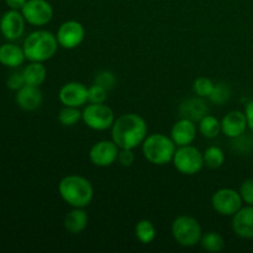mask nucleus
<instances>
[{
  "label": "nucleus",
  "mask_w": 253,
  "mask_h": 253,
  "mask_svg": "<svg viewBox=\"0 0 253 253\" xmlns=\"http://www.w3.org/2000/svg\"><path fill=\"white\" fill-rule=\"evenodd\" d=\"M111 136L119 148L133 150L147 137V124L137 114H125L115 120Z\"/></svg>",
  "instance_id": "1"
},
{
  "label": "nucleus",
  "mask_w": 253,
  "mask_h": 253,
  "mask_svg": "<svg viewBox=\"0 0 253 253\" xmlns=\"http://www.w3.org/2000/svg\"><path fill=\"white\" fill-rule=\"evenodd\" d=\"M62 199L73 208H85L93 200L94 190L90 182L82 175L71 174L62 178L58 184Z\"/></svg>",
  "instance_id": "2"
},
{
  "label": "nucleus",
  "mask_w": 253,
  "mask_h": 253,
  "mask_svg": "<svg viewBox=\"0 0 253 253\" xmlns=\"http://www.w3.org/2000/svg\"><path fill=\"white\" fill-rule=\"evenodd\" d=\"M58 41L52 32L39 30L26 37L24 42V53L29 61L44 62L51 59L58 49Z\"/></svg>",
  "instance_id": "3"
},
{
  "label": "nucleus",
  "mask_w": 253,
  "mask_h": 253,
  "mask_svg": "<svg viewBox=\"0 0 253 253\" xmlns=\"http://www.w3.org/2000/svg\"><path fill=\"white\" fill-rule=\"evenodd\" d=\"M142 152L146 160L152 165H167L174 157L175 143L163 133H155L145 138L142 142Z\"/></svg>",
  "instance_id": "4"
},
{
  "label": "nucleus",
  "mask_w": 253,
  "mask_h": 253,
  "mask_svg": "<svg viewBox=\"0 0 253 253\" xmlns=\"http://www.w3.org/2000/svg\"><path fill=\"white\" fill-rule=\"evenodd\" d=\"M172 235L183 247H193L200 244L203 232L199 222L189 215H180L173 221Z\"/></svg>",
  "instance_id": "5"
},
{
  "label": "nucleus",
  "mask_w": 253,
  "mask_h": 253,
  "mask_svg": "<svg viewBox=\"0 0 253 253\" xmlns=\"http://www.w3.org/2000/svg\"><path fill=\"white\" fill-rule=\"evenodd\" d=\"M173 163L178 172L182 174H197L205 165L204 155L194 146H180L178 150H175Z\"/></svg>",
  "instance_id": "6"
},
{
  "label": "nucleus",
  "mask_w": 253,
  "mask_h": 253,
  "mask_svg": "<svg viewBox=\"0 0 253 253\" xmlns=\"http://www.w3.org/2000/svg\"><path fill=\"white\" fill-rule=\"evenodd\" d=\"M82 119L88 127L95 131H105L115 123L114 113L104 104H90L82 113Z\"/></svg>",
  "instance_id": "7"
},
{
  "label": "nucleus",
  "mask_w": 253,
  "mask_h": 253,
  "mask_svg": "<svg viewBox=\"0 0 253 253\" xmlns=\"http://www.w3.org/2000/svg\"><path fill=\"white\" fill-rule=\"evenodd\" d=\"M242 198L240 192L230 188L217 190L211 198V205L216 212L224 216H234L242 208Z\"/></svg>",
  "instance_id": "8"
},
{
  "label": "nucleus",
  "mask_w": 253,
  "mask_h": 253,
  "mask_svg": "<svg viewBox=\"0 0 253 253\" xmlns=\"http://www.w3.org/2000/svg\"><path fill=\"white\" fill-rule=\"evenodd\" d=\"M21 12L25 20L34 26H43L53 17V9L47 0H27Z\"/></svg>",
  "instance_id": "9"
},
{
  "label": "nucleus",
  "mask_w": 253,
  "mask_h": 253,
  "mask_svg": "<svg viewBox=\"0 0 253 253\" xmlns=\"http://www.w3.org/2000/svg\"><path fill=\"white\" fill-rule=\"evenodd\" d=\"M84 35H85V31H84L83 25L76 20H69L59 26L56 37L59 46L72 49L78 47L83 42Z\"/></svg>",
  "instance_id": "10"
},
{
  "label": "nucleus",
  "mask_w": 253,
  "mask_h": 253,
  "mask_svg": "<svg viewBox=\"0 0 253 253\" xmlns=\"http://www.w3.org/2000/svg\"><path fill=\"white\" fill-rule=\"evenodd\" d=\"M119 152V146L114 141L104 140L96 142L90 148L89 158L96 167H109L118 161Z\"/></svg>",
  "instance_id": "11"
},
{
  "label": "nucleus",
  "mask_w": 253,
  "mask_h": 253,
  "mask_svg": "<svg viewBox=\"0 0 253 253\" xmlns=\"http://www.w3.org/2000/svg\"><path fill=\"white\" fill-rule=\"evenodd\" d=\"M25 17L22 12H19L17 10H10L5 12L4 16L0 19V31L2 36L9 41L20 39L22 36L25 30Z\"/></svg>",
  "instance_id": "12"
},
{
  "label": "nucleus",
  "mask_w": 253,
  "mask_h": 253,
  "mask_svg": "<svg viewBox=\"0 0 253 253\" xmlns=\"http://www.w3.org/2000/svg\"><path fill=\"white\" fill-rule=\"evenodd\" d=\"M58 96L64 106L79 108L88 101V88L78 82H71L62 86Z\"/></svg>",
  "instance_id": "13"
},
{
  "label": "nucleus",
  "mask_w": 253,
  "mask_h": 253,
  "mask_svg": "<svg viewBox=\"0 0 253 253\" xmlns=\"http://www.w3.org/2000/svg\"><path fill=\"white\" fill-rule=\"evenodd\" d=\"M195 137H197V126H195L194 121L189 120V119L182 118L173 125L172 130H170V138L178 147L192 145Z\"/></svg>",
  "instance_id": "14"
},
{
  "label": "nucleus",
  "mask_w": 253,
  "mask_h": 253,
  "mask_svg": "<svg viewBox=\"0 0 253 253\" xmlns=\"http://www.w3.org/2000/svg\"><path fill=\"white\" fill-rule=\"evenodd\" d=\"M232 230L241 239H253V205L241 208L234 215Z\"/></svg>",
  "instance_id": "15"
},
{
  "label": "nucleus",
  "mask_w": 253,
  "mask_h": 253,
  "mask_svg": "<svg viewBox=\"0 0 253 253\" xmlns=\"http://www.w3.org/2000/svg\"><path fill=\"white\" fill-rule=\"evenodd\" d=\"M247 127L246 115L241 111H231L221 120V131L230 138L240 137L245 133Z\"/></svg>",
  "instance_id": "16"
},
{
  "label": "nucleus",
  "mask_w": 253,
  "mask_h": 253,
  "mask_svg": "<svg viewBox=\"0 0 253 253\" xmlns=\"http://www.w3.org/2000/svg\"><path fill=\"white\" fill-rule=\"evenodd\" d=\"M16 104L27 111L36 110L42 104V93L39 86H22L16 94Z\"/></svg>",
  "instance_id": "17"
},
{
  "label": "nucleus",
  "mask_w": 253,
  "mask_h": 253,
  "mask_svg": "<svg viewBox=\"0 0 253 253\" xmlns=\"http://www.w3.org/2000/svg\"><path fill=\"white\" fill-rule=\"evenodd\" d=\"M180 115L184 119H189L192 121H200L205 115H208L207 104L199 98H189L180 104Z\"/></svg>",
  "instance_id": "18"
},
{
  "label": "nucleus",
  "mask_w": 253,
  "mask_h": 253,
  "mask_svg": "<svg viewBox=\"0 0 253 253\" xmlns=\"http://www.w3.org/2000/svg\"><path fill=\"white\" fill-rule=\"evenodd\" d=\"M26 58L24 53V48L12 43H5L0 46V63L4 66L14 68L21 66L24 59Z\"/></svg>",
  "instance_id": "19"
},
{
  "label": "nucleus",
  "mask_w": 253,
  "mask_h": 253,
  "mask_svg": "<svg viewBox=\"0 0 253 253\" xmlns=\"http://www.w3.org/2000/svg\"><path fill=\"white\" fill-rule=\"evenodd\" d=\"M86 225H88V214L84 211L83 208H74L64 217V227L67 231L73 235L84 231Z\"/></svg>",
  "instance_id": "20"
},
{
  "label": "nucleus",
  "mask_w": 253,
  "mask_h": 253,
  "mask_svg": "<svg viewBox=\"0 0 253 253\" xmlns=\"http://www.w3.org/2000/svg\"><path fill=\"white\" fill-rule=\"evenodd\" d=\"M25 84L30 86H40L46 79V67L41 62H32L22 71Z\"/></svg>",
  "instance_id": "21"
},
{
  "label": "nucleus",
  "mask_w": 253,
  "mask_h": 253,
  "mask_svg": "<svg viewBox=\"0 0 253 253\" xmlns=\"http://www.w3.org/2000/svg\"><path fill=\"white\" fill-rule=\"evenodd\" d=\"M199 131L204 137L207 138H215L219 136L221 131V121L217 120L215 116L205 115L200 120Z\"/></svg>",
  "instance_id": "22"
},
{
  "label": "nucleus",
  "mask_w": 253,
  "mask_h": 253,
  "mask_svg": "<svg viewBox=\"0 0 253 253\" xmlns=\"http://www.w3.org/2000/svg\"><path fill=\"white\" fill-rule=\"evenodd\" d=\"M135 235L138 239V241L145 245H148L155 241L156 229L150 220H141V221L136 224Z\"/></svg>",
  "instance_id": "23"
},
{
  "label": "nucleus",
  "mask_w": 253,
  "mask_h": 253,
  "mask_svg": "<svg viewBox=\"0 0 253 253\" xmlns=\"http://www.w3.org/2000/svg\"><path fill=\"white\" fill-rule=\"evenodd\" d=\"M200 245L208 252H220L224 250L225 241L217 232H208L202 236Z\"/></svg>",
  "instance_id": "24"
},
{
  "label": "nucleus",
  "mask_w": 253,
  "mask_h": 253,
  "mask_svg": "<svg viewBox=\"0 0 253 253\" xmlns=\"http://www.w3.org/2000/svg\"><path fill=\"white\" fill-rule=\"evenodd\" d=\"M204 155V162L205 165L209 168H220L225 162V155L222 152V150L217 146H210L209 148L205 150Z\"/></svg>",
  "instance_id": "25"
},
{
  "label": "nucleus",
  "mask_w": 253,
  "mask_h": 253,
  "mask_svg": "<svg viewBox=\"0 0 253 253\" xmlns=\"http://www.w3.org/2000/svg\"><path fill=\"white\" fill-rule=\"evenodd\" d=\"M82 113L78 110V108L74 106H64L61 111H59L58 120L62 125L64 126H73L81 120Z\"/></svg>",
  "instance_id": "26"
},
{
  "label": "nucleus",
  "mask_w": 253,
  "mask_h": 253,
  "mask_svg": "<svg viewBox=\"0 0 253 253\" xmlns=\"http://www.w3.org/2000/svg\"><path fill=\"white\" fill-rule=\"evenodd\" d=\"M230 96H231V90H230L229 86L224 83H219L215 84L209 99L211 103L216 104V105H224L229 100Z\"/></svg>",
  "instance_id": "27"
},
{
  "label": "nucleus",
  "mask_w": 253,
  "mask_h": 253,
  "mask_svg": "<svg viewBox=\"0 0 253 253\" xmlns=\"http://www.w3.org/2000/svg\"><path fill=\"white\" fill-rule=\"evenodd\" d=\"M214 86L215 84L209 78H207V77H200L193 84L194 93L198 96H200V98H209Z\"/></svg>",
  "instance_id": "28"
},
{
  "label": "nucleus",
  "mask_w": 253,
  "mask_h": 253,
  "mask_svg": "<svg viewBox=\"0 0 253 253\" xmlns=\"http://www.w3.org/2000/svg\"><path fill=\"white\" fill-rule=\"evenodd\" d=\"M108 99V90L98 84L88 88V101L90 104H104Z\"/></svg>",
  "instance_id": "29"
},
{
  "label": "nucleus",
  "mask_w": 253,
  "mask_h": 253,
  "mask_svg": "<svg viewBox=\"0 0 253 253\" xmlns=\"http://www.w3.org/2000/svg\"><path fill=\"white\" fill-rule=\"evenodd\" d=\"M116 83V78L111 72L109 71H101L99 73L95 74V78H94V84H98V85L103 86L106 90H110Z\"/></svg>",
  "instance_id": "30"
},
{
  "label": "nucleus",
  "mask_w": 253,
  "mask_h": 253,
  "mask_svg": "<svg viewBox=\"0 0 253 253\" xmlns=\"http://www.w3.org/2000/svg\"><path fill=\"white\" fill-rule=\"evenodd\" d=\"M240 195L246 204L253 205V179H247L240 187Z\"/></svg>",
  "instance_id": "31"
},
{
  "label": "nucleus",
  "mask_w": 253,
  "mask_h": 253,
  "mask_svg": "<svg viewBox=\"0 0 253 253\" xmlns=\"http://www.w3.org/2000/svg\"><path fill=\"white\" fill-rule=\"evenodd\" d=\"M25 85H26V84H25L22 72L21 73H20V72H15V73H12L11 76L9 77V79H7V86H9L11 90H20V89Z\"/></svg>",
  "instance_id": "32"
},
{
  "label": "nucleus",
  "mask_w": 253,
  "mask_h": 253,
  "mask_svg": "<svg viewBox=\"0 0 253 253\" xmlns=\"http://www.w3.org/2000/svg\"><path fill=\"white\" fill-rule=\"evenodd\" d=\"M118 161L120 162L121 166L124 167H130L131 165L135 161V155H133L132 150H125V148H121V151L119 152Z\"/></svg>",
  "instance_id": "33"
},
{
  "label": "nucleus",
  "mask_w": 253,
  "mask_h": 253,
  "mask_svg": "<svg viewBox=\"0 0 253 253\" xmlns=\"http://www.w3.org/2000/svg\"><path fill=\"white\" fill-rule=\"evenodd\" d=\"M245 115H246L247 126L253 131V100L250 101L245 108Z\"/></svg>",
  "instance_id": "34"
},
{
  "label": "nucleus",
  "mask_w": 253,
  "mask_h": 253,
  "mask_svg": "<svg viewBox=\"0 0 253 253\" xmlns=\"http://www.w3.org/2000/svg\"><path fill=\"white\" fill-rule=\"evenodd\" d=\"M27 0H5L7 6L12 10H21L24 5L26 4Z\"/></svg>",
  "instance_id": "35"
},
{
  "label": "nucleus",
  "mask_w": 253,
  "mask_h": 253,
  "mask_svg": "<svg viewBox=\"0 0 253 253\" xmlns=\"http://www.w3.org/2000/svg\"><path fill=\"white\" fill-rule=\"evenodd\" d=\"M0 19H1V17H0Z\"/></svg>",
  "instance_id": "36"
}]
</instances>
